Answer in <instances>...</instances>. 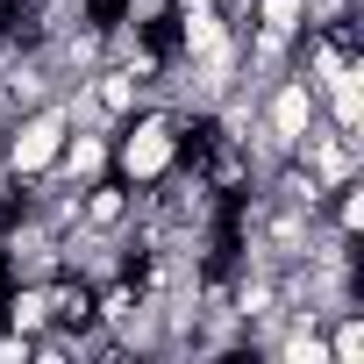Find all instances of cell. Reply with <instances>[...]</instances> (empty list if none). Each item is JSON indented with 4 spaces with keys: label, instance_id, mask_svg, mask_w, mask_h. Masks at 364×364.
I'll use <instances>...</instances> for the list:
<instances>
[{
    "label": "cell",
    "instance_id": "cell-1",
    "mask_svg": "<svg viewBox=\"0 0 364 364\" xmlns=\"http://www.w3.org/2000/svg\"><path fill=\"white\" fill-rule=\"evenodd\" d=\"M171 164H186V114L143 100L122 129H114V178L122 186H150Z\"/></svg>",
    "mask_w": 364,
    "mask_h": 364
},
{
    "label": "cell",
    "instance_id": "cell-2",
    "mask_svg": "<svg viewBox=\"0 0 364 364\" xmlns=\"http://www.w3.org/2000/svg\"><path fill=\"white\" fill-rule=\"evenodd\" d=\"M65 136H72V107H65V93H50V100L8 114V122H0V171H8L15 186H22V178H36V171H50L58 150H65Z\"/></svg>",
    "mask_w": 364,
    "mask_h": 364
},
{
    "label": "cell",
    "instance_id": "cell-3",
    "mask_svg": "<svg viewBox=\"0 0 364 364\" xmlns=\"http://www.w3.org/2000/svg\"><path fill=\"white\" fill-rule=\"evenodd\" d=\"M314 122H321V93H314V79H307L300 65H286V72H272V79L257 86L250 129H257L272 150H293V143H300Z\"/></svg>",
    "mask_w": 364,
    "mask_h": 364
},
{
    "label": "cell",
    "instance_id": "cell-4",
    "mask_svg": "<svg viewBox=\"0 0 364 364\" xmlns=\"http://www.w3.org/2000/svg\"><path fill=\"white\" fill-rule=\"evenodd\" d=\"M65 186H93V178H107L114 171V136L107 129H79L72 122V136H65V150H58V164H50Z\"/></svg>",
    "mask_w": 364,
    "mask_h": 364
},
{
    "label": "cell",
    "instance_id": "cell-5",
    "mask_svg": "<svg viewBox=\"0 0 364 364\" xmlns=\"http://www.w3.org/2000/svg\"><path fill=\"white\" fill-rule=\"evenodd\" d=\"M129 215H136V186H122L114 171L93 178V186H79V229H93V236H122Z\"/></svg>",
    "mask_w": 364,
    "mask_h": 364
},
{
    "label": "cell",
    "instance_id": "cell-6",
    "mask_svg": "<svg viewBox=\"0 0 364 364\" xmlns=\"http://www.w3.org/2000/svg\"><path fill=\"white\" fill-rule=\"evenodd\" d=\"M357 22V0H307V29H343Z\"/></svg>",
    "mask_w": 364,
    "mask_h": 364
}]
</instances>
